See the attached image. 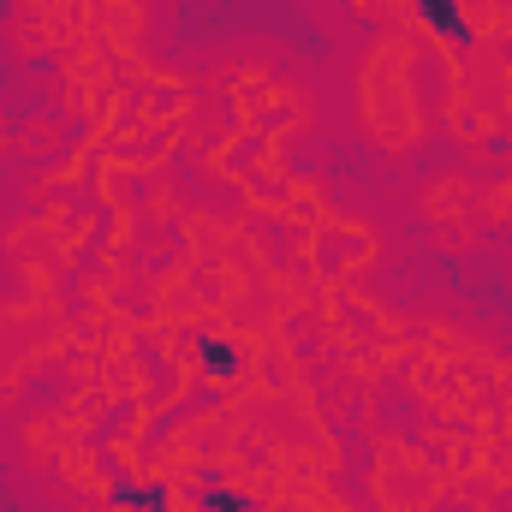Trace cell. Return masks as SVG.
Listing matches in <instances>:
<instances>
[{
  "instance_id": "2",
  "label": "cell",
  "mask_w": 512,
  "mask_h": 512,
  "mask_svg": "<svg viewBox=\"0 0 512 512\" xmlns=\"http://www.w3.org/2000/svg\"><path fill=\"white\" fill-rule=\"evenodd\" d=\"M108 501L126 507V512H173V489H167V483H143V489H137L126 477H114V483H108Z\"/></svg>"
},
{
  "instance_id": "1",
  "label": "cell",
  "mask_w": 512,
  "mask_h": 512,
  "mask_svg": "<svg viewBox=\"0 0 512 512\" xmlns=\"http://www.w3.org/2000/svg\"><path fill=\"white\" fill-rule=\"evenodd\" d=\"M417 12H423V24H429L441 42H453L459 54L477 42V30H471V18L459 12V0H417Z\"/></svg>"
},
{
  "instance_id": "3",
  "label": "cell",
  "mask_w": 512,
  "mask_h": 512,
  "mask_svg": "<svg viewBox=\"0 0 512 512\" xmlns=\"http://www.w3.org/2000/svg\"><path fill=\"white\" fill-rule=\"evenodd\" d=\"M197 507L203 512H251L256 501L251 495H239V489H227L221 477H203V483H197Z\"/></svg>"
},
{
  "instance_id": "4",
  "label": "cell",
  "mask_w": 512,
  "mask_h": 512,
  "mask_svg": "<svg viewBox=\"0 0 512 512\" xmlns=\"http://www.w3.org/2000/svg\"><path fill=\"white\" fill-rule=\"evenodd\" d=\"M197 358H203V370H209V376H239V370H245V352H239L233 340H221V334H215V340H203V346H197Z\"/></svg>"
}]
</instances>
